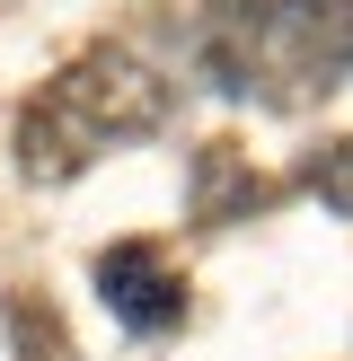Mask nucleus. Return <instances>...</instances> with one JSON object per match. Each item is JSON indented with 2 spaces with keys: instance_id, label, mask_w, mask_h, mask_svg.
I'll list each match as a JSON object with an SVG mask.
<instances>
[{
  "instance_id": "f257e3e1",
  "label": "nucleus",
  "mask_w": 353,
  "mask_h": 361,
  "mask_svg": "<svg viewBox=\"0 0 353 361\" xmlns=\"http://www.w3.org/2000/svg\"><path fill=\"white\" fill-rule=\"evenodd\" d=\"M44 106L62 123H80L88 150H106V141H133V133H159V123H168V80L141 71L133 53H80V62L44 88Z\"/></svg>"
},
{
  "instance_id": "f03ea898",
  "label": "nucleus",
  "mask_w": 353,
  "mask_h": 361,
  "mask_svg": "<svg viewBox=\"0 0 353 361\" xmlns=\"http://www.w3.org/2000/svg\"><path fill=\"white\" fill-rule=\"evenodd\" d=\"M97 291L106 309L124 317V326H176V309H186V291H176V274H159L150 247H115V256H97Z\"/></svg>"
},
{
  "instance_id": "7ed1b4c3",
  "label": "nucleus",
  "mask_w": 353,
  "mask_h": 361,
  "mask_svg": "<svg viewBox=\"0 0 353 361\" xmlns=\"http://www.w3.org/2000/svg\"><path fill=\"white\" fill-rule=\"evenodd\" d=\"M186 203H194V221H239V212H256V176H247V159L229 150V141H203V150H194Z\"/></svg>"
},
{
  "instance_id": "20e7f679",
  "label": "nucleus",
  "mask_w": 353,
  "mask_h": 361,
  "mask_svg": "<svg viewBox=\"0 0 353 361\" xmlns=\"http://www.w3.org/2000/svg\"><path fill=\"white\" fill-rule=\"evenodd\" d=\"M9 344H18V361H71V344H62V326H53V309L44 300H27V291H9Z\"/></svg>"
},
{
  "instance_id": "39448f33",
  "label": "nucleus",
  "mask_w": 353,
  "mask_h": 361,
  "mask_svg": "<svg viewBox=\"0 0 353 361\" xmlns=\"http://www.w3.org/2000/svg\"><path fill=\"white\" fill-rule=\"evenodd\" d=\"M309 185H318V194H327V203L353 221V141H327V150L309 159Z\"/></svg>"
}]
</instances>
